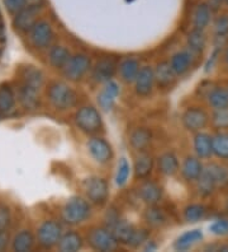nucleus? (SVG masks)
<instances>
[{
  "label": "nucleus",
  "instance_id": "obj_51",
  "mask_svg": "<svg viewBox=\"0 0 228 252\" xmlns=\"http://www.w3.org/2000/svg\"><path fill=\"white\" fill-rule=\"evenodd\" d=\"M217 54H218V50H216V51H214V54H213V56H212V62H214V60H216ZM209 69H212V63L208 62V64H207V69H205V70L209 71Z\"/></svg>",
  "mask_w": 228,
  "mask_h": 252
},
{
  "label": "nucleus",
  "instance_id": "obj_42",
  "mask_svg": "<svg viewBox=\"0 0 228 252\" xmlns=\"http://www.w3.org/2000/svg\"><path fill=\"white\" fill-rule=\"evenodd\" d=\"M4 5L10 13H19L27 6V1L25 0H4Z\"/></svg>",
  "mask_w": 228,
  "mask_h": 252
},
{
  "label": "nucleus",
  "instance_id": "obj_12",
  "mask_svg": "<svg viewBox=\"0 0 228 252\" xmlns=\"http://www.w3.org/2000/svg\"><path fill=\"white\" fill-rule=\"evenodd\" d=\"M155 70L150 66H143L140 69V73L136 78V92L138 95L146 97L152 92L155 84Z\"/></svg>",
  "mask_w": 228,
  "mask_h": 252
},
{
  "label": "nucleus",
  "instance_id": "obj_19",
  "mask_svg": "<svg viewBox=\"0 0 228 252\" xmlns=\"http://www.w3.org/2000/svg\"><path fill=\"white\" fill-rule=\"evenodd\" d=\"M21 80L22 83L25 84V86H29L32 88H36V90L40 91V88L43 84V74L41 73V70L36 69L34 66H25L22 68L21 73Z\"/></svg>",
  "mask_w": 228,
  "mask_h": 252
},
{
  "label": "nucleus",
  "instance_id": "obj_1",
  "mask_svg": "<svg viewBox=\"0 0 228 252\" xmlns=\"http://www.w3.org/2000/svg\"><path fill=\"white\" fill-rule=\"evenodd\" d=\"M47 95H49V99L52 103V106L57 108V110L71 108L77 102V94H76L75 91L69 84L64 83V82L52 83L50 86Z\"/></svg>",
  "mask_w": 228,
  "mask_h": 252
},
{
  "label": "nucleus",
  "instance_id": "obj_6",
  "mask_svg": "<svg viewBox=\"0 0 228 252\" xmlns=\"http://www.w3.org/2000/svg\"><path fill=\"white\" fill-rule=\"evenodd\" d=\"M85 194L89 201L95 205H103L109 196L108 182L101 177H91L85 181Z\"/></svg>",
  "mask_w": 228,
  "mask_h": 252
},
{
  "label": "nucleus",
  "instance_id": "obj_3",
  "mask_svg": "<svg viewBox=\"0 0 228 252\" xmlns=\"http://www.w3.org/2000/svg\"><path fill=\"white\" fill-rule=\"evenodd\" d=\"M75 124L76 126L85 134H97L103 126L101 116L97 108L91 106L81 107L75 114Z\"/></svg>",
  "mask_w": 228,
  "mask_h": 252
},
{
  "label": "nucleus",
  "instance_id": "obj_44",
  "mask_svg": "<svg viewBox=\"0 0 228 252\" xmlns=\"http://www.w3.org/2000/svg\"><path fill=\"white\" fill-rule=\"evenodd\" d=\"M10 224V210L8 206L0 205V231H5Z\"/></svg>",
  "mask_w": 228,
  "mask_h": 252
},
{
  "label": "nucleus",
  "instance_id": "obj_46",
  "mask_svg": "<svg viewBox=\"0 0 228 252\" xmlns=\"http://www.w3.org/2000/svg\"><path fill=\"white\" fill-rule=\"evenodd\" d=\"M9 242V234L5 231H0V251H4Z\"/></svg>",
  "mask_w": 228,
  "mask_h": 252
},
{
  "label": "nucleus",
  "instance_id": "obj_22",
  "mask_svg": "<svg viewBox=\"0 0 228 252\" xmlns=\"http://www.w3.org/2000/svg\"><path fill=\"white\" fill-rule=\"evenodd\" d=\"M194 149L199 158H208L213 153V139L208 134L198 132L194 138Z\"/></svg>",
  "mask_w": 228,
  "mask_h": 252
},
{
  "label": "nucleus",
  "instance_id": "obj_27",
  "mask_svg": "<svg viewBox=\"0 0 228 252\" xmlns=\"http://www.w3.org/2000/svg\"><path fill=\"white\" fill-rule=\"evenodd\" d=\"M212 10L207 4H199L193 12V26L195 30H204L209 25Z\"/></svg>",
  "mask_w": 228,
  "mask_h": 252
},
{
  "label": "nucleus",
  "instance_id": "obj_18",
  "mask_svg": "<svg viewBox=\"0 0 228 252\" xmlns=\"http://www.w3.org/2000/svg\"><path fill=\"white\" fill-rule=\"evenodd\" d=\"M119 73L121 78L126 83L136 82V78L140 73V63L133 58H127L119 65Z\"/></svg>",
  "mask_w": 228,
  "mask_h": 252
},
{
  "label": "nucleus",
  "instance_id": "obj_28",
  "mask_svg": "<svg viewBox=\"0 0 228 252\" xmlns=\"http://www.w3.org/2000/svg\"><path fill=\"white\" fill-rule=\"evenodd\" d=\"M175 75L177 74L171 68L170 63L167 62L160 63L155 70L156 82L161 87H169L170 84H173L174 80H175Z\"/></svg>",
  "mask_w": 228,
  "mask_h": 252
},
{
  "label": "nucleus",
  "instance_id": "obj_21",
  "mask_svg": "<svg viewBox=\"0 0 228 252\" xmlns=\"http://www.w3.org/2000/svg\"><path fill=\"white\" fill-rule=\"evenodd\" d=\"M179 168V160H177V156L171 152H166L158 158V169L164 175L174 176L175 173H177Z\"/></svg>",
  "mask_w": 228,
  "mask_h": 252
},
{
  "label": "nucleus",
  "instance_id": "obj_17",
  "mask_svg": "<svg viewBox=\"0 0 228 252\" xmlns=\"http://www.w3.org/2000/svg\"><path fill=\"white\" fill-rule=\"evenodd\" d=\"M193 64L192 51H179L174 54L170 60V65L177 75H182L190 69Z\"/></svg>",
  "mask_w": 228,
  "mask_h": 252
},
{
  "label": "nucleus",
  "instance_id": "obj_13",
  "mask_svg": "<svg viewBox=\"0 0 228 252\" xmlns=\"http://www.w3.org/2000/svg\"><path fill=\"white\" fill-rule=\"evenodd\" d=\"M117 69V63L112 58H104L95 64L93 78L97 82H108L113 78Z\"/></svg>",
  "mask_w": 228,
  "mask_h": 252
},
{
  "label": "nucleus",
  "instance_id": "obj_50",
  "mask_svg": "<svg viewBox=\"0 0 228 252\" xmlns=\"http://www.w3.org/2000/svg\"><path fill=\"white\" fill-rule=\"evenodd\" d=\"M143 250L145 251H152V250H156V245L155 243H152V241H147V245L145 247H143Z\"/></svg>",
  "mask_w": 228,
  "mask_h": 252
},
{
  "label": "nucleus",
  "instance_id": "obj_40",
  "mask_svg": "<svg viewBox=\"0 0 228 252\" xmlns=\"http://www.w3.org/2000/svg\"><path fill=\"white\" fill-rule=\"evenodd\" d=\"M131 175V167H129V163L127 162V159L122 158L119 160L118 169H117L116 175V182L118 186H123L126 182L128 181V177Z\"/></svg>",
  "mask_w": 228,
  "mask_h": 252
},
{
  "label": "nucleus",
  "instance_id": "obj_26",
  "mask_svg": "<svg viewBox=\"0 0 228 252\" xmlns=\"http://www.w3.org/2000/svg\"><path fill=\"white\" fill-rule=\"evenodd\" d=\"M143 218L147 224L155 228L162 227L167 221L166 213L156 205H149V208L143 213Z\"/></svg>",
  "mask_w": 228,
  "mask_h": 252
},
{
  "label": "nucleus",
  "instance_id": "obj_30",
  "mask_svg": "<svg viewBox=\"0 0 228 252\" xmlns=\"http://www.w3.org/2000/svg\"><path fill=\"white\" fill-rule=\"evenodd\" d=\"M34 245V237L32 232L25 231L19 232L13 240V250L17 252H27L32 250Z\"/></svg>",
  "mask_w": 228,
  "mask_h": 252
},
{
  "label": "nucleus",
  "instance_id": "obj_2",
  "mask_svg": "<svg viewBox=\"0 0 228 252\" xmlns=\"http://www.w3.org/2000/svg\"><path fill=\"white\" fill-rule=\"evenodd\" d=\"M90 214V205L81 197H71L65 203L61 210V217L65 223L70 225L80 224Z\"/></svg>",
  "mask_w": 228,
  "mask_h": 252
},
{
  "label": "nucleus",
  "instance_id": "obj_34",
  "mask_svg": "<svg viewBox=\"0 0 228 252\" xmlns=\"http://www.w3.org/2000/svg\"><path fill=\"white\" fill-rule=\"evenodd\" d=\"M186 43L192 53H202L207 43V38H205V34L203 33V30H195L194 28V31L189 33Z\"/></svg>",
  "mask_w": 228,
  "mask_h": 252
},
{
  "label": "nucleus",
  "instance_id": "obj_15",
  "mask_svg": "<svg viewBox=\"0 0 228 252\" xmlns=\"http://www.w3.org/2000/svg\"><path fill=\"white\" fill-rule=\"evenodd\" d=\"M36 10L32 8H25L19 13H17L13 19V26L17 31L25 33L32 30L34 25H36Z\"/></svg>",
  "mask_w": 228,
  "mask_h": 252
},
{
  "label": "nucleus",
  "instance_id": "obj_33",
  "mask_svg": "<svg viewBox=\"0 0 228 252\" xmlns=\"http://www.w3.org/2000/svg\"><path fill=\"white\" fill-rule=\"evenodd\" d=\"M15 106V97L12 88L6 84L0 86V112L9 114Z\"/></svg>",
  "mask_w": 228,
  "mask_h": 252
},
{
  "label": "nucleus",
  "instance_id": "obj_31",
  "mask_svg": "<svg viewBox=\"0 0 228 252\" xmlns=\"http://www.w3.org/2000/svg\"><path fill=\"white\" fill-rule=\"evenodd\" d=\"M129 142L136 151H143L151 142V132L145 127H138L131 134Z\"/></svg>",
  "mask_w": 228,
  "mask_h": 252
},
{
  "label": "nucleus",
  "instance_id": "obj_29",
  "mask_svg": "<svg viewBox=\"0 0 228 252\" xmlns=\"http://www.w3.org/2000/svg\"><path fill=\"white\" fill-rule=\"evenodd\" d=\"M71 58L69 50L64 46H53L49 53L50 64L56 69H64L69 59Z\"/></svg>",
  "mask_w": 228,
  "mask_h": 252
},
{
  "label": "nucleus",
  "instance_id": "obj_16",
  "mask_svg": "<svg viewBox=\"0 0 228 252\" xmlns=\"http://www.w3.org/2000/svg\"><path fill=\"white\" fill-rule=\"evenodd\" d=\"M18 99L21 105L27 110H34L40 105V97H38V90L32 88L29 86L21 83L18 88Z\"/></svg>",
  "mask_w": 228,
  "mask_h": 252
},
{
  "label": "nucleus",
  "instance_id": "obj_37",
  "mask_svg": "<svg viewBox=\"0 0 228 252\" xmlns=\"http://www.w3.org/2000/svg\"><path fill=\"white\" fill-rule=\"evenodd\" d=\"M208 172L210 173V176L213 177V180L216 181L217 186H222V185L227 184L228 182V168L225 166H221V164H217V163H212L205 168Z\"/></svg>",
  "mask_w": 228,
  "mask_h": 252
},
{
  "label": "nucleus",
  "instance_id": "obj_36",
  "mask_svg": "<svg viewBox=\"0 0 228 252\" xmlns=\"http://www.w3.org/2000/svg\"><path fill=\"white\" fill-rule=\"evenodd\" d=\"M213 153L222 159H228V134H218L213 138Z\"/></svg>",
  "mask_w": 228,
  "mask_h": 252
},
{
  "label": "nucleus",
  "instance_id": "obj_20",
  "mask_svg": "<svg viewBox=\"0 0 228 252\" xmlns=\"http://www.w3.org/2000/svg\"><path fill=\"white\" fill-rule=\"evenodd\" d=\"M153 168V159L151 154L146 152H141L134 160V175L137 179H145L151 173Z\"/></svg>",
  "mask_w": 228,
  "mask_h": 252
},
{
  "label": "nucleus",
  "instance_id": "obj_32",
  "mask_svg": "<svg viewBox=\"0 0 228 252\" xmlns=\"http://www.w3.org/2000/svg\"><path fill=\"white\" fill-rule=\"evenodd\" d=\"M208 102L214 110L228 107V90L219 87L210 90L208 93Z\"/></svg>",
  "mask_w": 228,
  "mask_h": 252
},
{
  "label": "nucleus",
  "instance_id": "obj_39",
  "mask_svg": "<svg viewBox=\"0 0 228 252\" xmlns=\"http://www.w3.org/2000/svg\"><path fill=\"white\" fill-rule=\"evenodd\" d=\"M212 124L218 130L228 129V107L214 110L212 115Z\"/></svg>",
  "mask_w": 228,
  "mask_h": 252
},
{
  "label": "nucleus",
  "instance_id": "obj_8",
  "mask_svg": "<svg viewBox=\"0 0 228 252\" xmlns=\"http://www.w3.org/2000/svg\"><path fill=\"white\" fill-rule=\"evenodd\" d=\"M55 37L53 30L49 22L40 21L36 22V25L29 31V42L36 49H45L52 42Z\"/></svg>",
  "mask_w": 228,
  "mask_h": 252
},
{
  "label": "nucleus",
  "instance_id": "obj_9",
  "mask_svg": "<svg viewBox=\"0 0 228 252\" xmlns=\"http://www.w3.org/2000/svg\"><path fill=\"white\" fill-rule=\"evenodd\" d=\"M182 125L188 131L198 132L207 126L209 116L203 108L189 107L181 116Z\"/></svg>",
  "mask_w": 228,
  "mask_h": 252
},
{
  "label": "nucleus",
  "instance_id": "obj_25",
  "mask_svg": "<svg viewBox=\"0 0 228 252\" xmlns=\"http://www.w3.org/2000/svg\"><path fill=\"white\" fill-rule=\"evenodd\" d=\"M202 238H203V233L199 229H193V231L181 234L174 243V249L177 250V251H185V250L194 246L195 243L199 242Z\"/></svg>",
  "mask_w": 228,
  "mask_h": 252
},
{
  "label": "nucleus",
  "instance_id": "obj_10",
  "mask_svg": "<svg viewBox=\"0 0 228 252\" xmlns=\"http://www.w3.org/2000/svg\"><path fill=\"white\" fill-rule=\"evenodd\" d=\"M88 151L93 159L101 164L108 163L113 157L112 147L103 138H91L88 142Z\"/></svg>",
  "mask_w": 228,
  "mask_h": 252
},
{
  "label": "nucleus",
  "instance_id": "obj_38",
  "mask_svg": "<svg viewBox=\"0 0 228 252\" xmlns=\"http://www.w3.org/2000/svg\"><path fill=\"white\" fill-rule=\"evenodd\" d=\"M205 213H207L205 206L201 205V204H192V205L186 206L184 210V218L189 223H195V221L203 219Z\"/></svg>",
  "mask_w": 228,
  "mask_h": 252
},
{
  "label": "nucleus",
  "instance_id": "obj_52",
  "mask_svg": "<svg viewBox=\"0 0 228 252\" xmlns=\"http://www.w3.org/2000/svg\"><path fill=\"white\" fill-rule=\"evenodd\" d=\"M225 62H226V64L228 65V47H227V50H226V53H225Z\"/></svg>",
  "mask_w": 228,
  "mask_h": 252
},
{
  "label": "nucleus",
  "instance_id": "obj_24",
  "mask_svg": "<svg viewBox=\"0 0 228 252\" xmlns=\"http://www.w3.org/2000/svg\"><path fill=\"white\" fill-rule=\"evenodd\" d=\"M82 247V238L76 232H69L62 234L60 242H58V250L62 252H75L79 251Z\"/></svg>",
  "mask_w": 228,
  "mask_h": 252
},
{
  "label": "nucleus",
  "instance_id": "obj_14",
  "mask_svg": "<svg viewBox=\"0 0 228 252\" xmlns=\"http://www.w3.org/2000/svg\"><path fill=\"white\" fill-rule=\"evenodd\" d=\"M119 94V87L116 82L108 80L105 82L103 91L98 94V103L104 111L112 110L116 98Z\"/></svg>",
  "mask_w": 228,
  "mask_h": 252
},
{
  "label": "nucleus",
  "instance_id": "obj_43",
  "mask_svg": "<svg viewBox=\"0 0 228 252\" xmlns=\"http://www.w3.org/2000/svg\"><path fill=\"white\" fill-rule=\"evenodd\" d=\"M210 232L217 236H226L228 234V221L227 220H217L209 227Z\"/></svg>",
  "mask_w": 228,
  "mask_h": 252
},
{
  "label": "nucleus",
  "instance_id": "obj_7",
  "mask_svg": "<svg viewBox=\"0 0 228 252\" xmlns=\"http://www.w3.org/2000/svg\"><path fill=\"white\" fill-rule=\"evenodd\" d=\"M90 68V58L85 54H76L69 59V62L64 66V75L67 79L80 80Z\"/></svg>",
  "mask_w": 228,
  "mask_h": 252
},
{
  "label": "nucleus",
  "instance_id": "obj_11",
  "mask_svg": "<svg viewBox=\"0 0 228 252\" xmlns=\"http://www.w3.org/2000/svg\"><path fill=\"white\" fill-rule=\"evenodd\" d=\"M138 196L147 205H156L162 199V189L156 182L147 180L141 184L138 189Z\"/></svg>",
  "mask_w": 228,
  "mask_h": 252
},
{
  "label": "nucleus",
  "instance_id": "obj_5",
  "mask_svg": "<svg viewBox=\"0 0 228 252\" xmlns=\"http://www.w3.org/2000/svg\"><path fill=\"white\" fill-rule=\"evenodd\" d=\"M62 228L55 220H46L37 229V240L45 249H51L60 242Z\"/></svg>",
  "mask_w": 228,
  "mask_h": 252
},
{
  "label": "nucleus",
  "instance_id": "obj_23",
  "mask_svg": "<svg viewBox=\"0 0 228 252\" xmlns=\"http://www.w3.org/2000/svg\"><path fill=\"white\" fill-rule=\"evenodd\" d=\"M203 172V167H202L201 160L195 157H188L181 167V173L186 181H195L198 177Z\"/></svg>",
  "mask_w": 228,
  "mask_h": 252
},
{
  "label": "nucleus",
  "instance_id": "obj_45",
  "mask_svg": "<svg viewBox=\"0 0 228 252\" xmlns=\"http://www.w3.org/2000/svg\"><path fill=\"white\" fill-rule=\"evenodd\" d=\"M147 237H149V233L145 229H136V233H134L133 238H132L129 246L132 247H138L141 246L143 242H146Z\"/></svg>",
  "mask_w": 228,
  "mask_h": 252
},
{
  "label": "nucleus",
  "instance_id": "obj_48",
  "mask_svg": "<svg viewBox=\"0 0 228 252\" xmlns=\"http://www.w3.org/2000/svg\"><path fill=\"white\" fill-rule=\"evenodd\" d=\"M5 38H6L5 23H4V19L0 17V42H4Z\"/></svg>",
  "mask_w": 228,
  "mask_h": 252
},
{
  "label": "nucleus",
  "instance_id": "obj_49",
  "mask_svg": "<svg viewBox=\"0 0 228 252\" xmlns=\"http://www.w3.org/2000/svg\"><path fill=\"white\" fill-rule=\"evenodd\" d=\"M223 0H209V6L210 8H218L219 5H221V3H222Z\"/></svg>",
  "mask_w": 228,
  "mask_h": 252
},
{
  "label": "nucleus",
  "instance_id": "obj_41",
  "mask_svg": "<svg viewBox=\"0 0 228 252\" xmlns=\"http://www.w3.org/2000/svg\"><path fill=\"white\" fill-rule=\"evenodd\" d=\"M214 32H216L217 38H225L228 34V17H219L214 25Z\"/></svg>",
  "mask_w": 228,
  "mask_h": 252
},
{
  "label": "nucleus",
  "instance_id": "obj_53",
  "mask_svg": "<svg viewBox=\"0 0 228 252\" xmlns=\"http://www.w3.org/2000/svg\"><path fill=\"white\" fill-rule=\"evenodd\" d=\"M225 1H226V4H227V5H228V0H225Z\"/></svg>",
  "mask_w": 228,
  "mask_h": 252
},
{
  "label": "nucleus",
  "instance_id": "obj_35",
  "mask_svg": "<svg viewBox=\"0 0 228 252\" xmlns=\"http://www.w3.org/2000/svg\"><path fill=\"white\" fill-rule=\"evenodd\" d=\"M198 191L199 194L203 195V196H207L210 195L216 189L217 184L216 181L213 180V177L210 176V173L208 172L207 169H203V172L201 173V176L198 177Z\"/></svg>",
  "mask_w": 228,
  "mask_h": 252
},
{
  "label": "nucleus",
  "instance_id": "obj_47",
  "mask_svg": "<svg viewBox=\"0 0 228 252\" xmlns=\"http://www.w3.org/2000/svg\"><path fill=\"white\" fill-rule=\"evenodd\" d=\"M27 1L28 8H32V9L37 10L38 8H41L43 4V0H25Z\"/></svg>",
  "mask_w": 228,
  "mask_h": 252
},
{
  "label": "nucleus",
  "instance_id": "obj_4",
  "mask_svg": "<svg viewBox=\"0 0 228 252\" xmlns=\"http://www.w3.org/2000/svg\"><path fill=\"white\" fill-rule=\"evenodd\" d=\"M88 243L95 251H114L118 247V241L108 228H93L88 234Z\"/></svg>",
  "mask_w": 228,
  "mask_h": 252
}]
</instances>
